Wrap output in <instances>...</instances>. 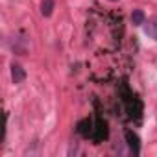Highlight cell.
I'll use <instances>...</instances> for the list:
<instances>
[{
    "instance_id": "8",
    "label": "cell",
    "mask_w": 157,
    "mask_h": 157,
    "mask_svg": "<svg viewBox=\"0 0 157 157\" xmlns=\"http://www.w3.org/2000/svg\"><path fill=\"white\" fill-rule=\"evenodd\" d=\"M111 2H117V0H111Z\"/></svg>"
},
{
    "instance_id": "1",
    "label": "cell",
    "mask_w": 157,
    "mask_h": 157,
    "mask_svg": "<svg viewBox=\"0 0 157 157\" xmlns=\"http://www.w3.org/2000/svg\"><path fill=\"white\" fill-rule=\"evenodd\" d=\"M124 137H126V142H128L129 150H131L135 155H139V153H140V139H139V135L133 133L131 129H128V131L124 133Z\"/></svg>"
},
{
    "instance_id": "7",
    "label": "cell",
    "mask_w": 157,
    "mask_h": 157,
    "mask_svg": "<svg viewBox=\"0 0 157 157\" xmlns=\"http://www.w3.org/2000/svg\"><path fill=\"white\" fill-rule=\"evenodd\" d=\"M54 6H56L54 0H43V2H41V13H43V17H50L54 13Z\"/></svg>"
},
{
    "instance_id": "4",
    "label": "cell",
    "mask_w": 157,
    "mask_h": 157,
    "mask_svg": "<svg viewBox=\"0 0 157 157\" xmlns=\"http://www.w3.org/2000/svg\"><path fill=\"white\" fill-rule=\"evenodd\" d=\"M93 129H94V124L89 118H85V120H82L78 124V133L83 135V137H93Z\"/></svg>"
},
{
    "instance_id": "2",
    "label": "cell",
    "mask_w": 157,
    "mask_h": 157,
    "mask_svg": "<svg viewBox=\"0 0 157 157\" xmlns=\"http://www.w3.org/2000/svg\"><path fill=\"white\" fill-rule=\"evenodd\" d=\"M105 137H107V124L98 118L96 124H94V129H93V139H94L96 142H100V140H104Z\"/></svg>"
},
{
    "instance_id": "6",
    "label": "cell",
    "mask_w": 157,
    "mask_h": 157,
    "mask_svg": "<svg viewBox=\"0 0 157 157\" xmlns=\"http://www.w3.org/2000/svg\"><path fill=\"white\" fill-rule=\"evenodd\" d=\"M131 22H133V26H142V24L146 22L144 11H142V10H133V13H131Z\"/></svg>"
},
{
    "instance_id": "3",
    "label": "cell",
    "mask_w": 157,
    "mask_h": 157,
    "mask_svg": "<svg viewBox=\"0 0 157 157\" xmlns=\"http://www.w3.org/2000/svg\"><path fill=\"white\" fill-rule=\"evenodd\" d=\"M11 80H13V83H22V82L26 80L24 68H22L21 65H17V63L11 65Z\"/></svg>"
},
{
    "instance_id": "5",
    "label": "cell",
    "mask_w": 157,
    "mask_h": 157,
    "mask_svg": "<svg viewBox=\"0 0 157 157\" xmlns=\"http://www.w3.org/2000/svg\"><path fill=\"white\" fill-rule=\"evenodd\" d=\"M144 33L151 39H157V17H151L148 22H144Z\"/></svg>"
}]
</instances>
